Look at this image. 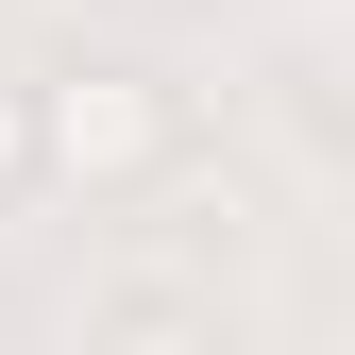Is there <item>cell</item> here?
I'll list each match as a JSON object with an SVG mask.
<instances>
[{"mask_svg":"<svg viewBox=\"0 0 355 355\" xmlns=\"http://www.w3.org/2000/svg\"><path fill=\"white\" fill-rule=\"evenodd\" d=\"M34 153H51V187H85V203H136V187L187 169V102H169L153 68H51L34 85Z\"/></svg>","mask_w":355,"mask_h":355,"instance_id":"obj_1","label":"cell"},{"mask_svg":"<svg viewBox=\"0 0 355 355\" xmlns=\"http://www.w3.org/2000/svg\"><path fill=\"white\" fill-rule=\"evenodd\" d=\"M85 355H237V338H220V304H169V288H136V304H119Z\"/></svg>","mask_w":355,"mask_h":355,"instance_id":"obj_2","label":"cell"},{"mask_svg":"<svg viewBox=\"0 0 355 355\" xmlns=\"http://www.w3.org/2000/svg\"><path fill=\"white\" fill-rule=\"evenodd\" d=\"M34 169H51V153H34V85H0V203H17Z\"/></svg>","mask_w":355,"mask_h":355,"instance_id":"obj_3","label":"cell"}]
</instances>
